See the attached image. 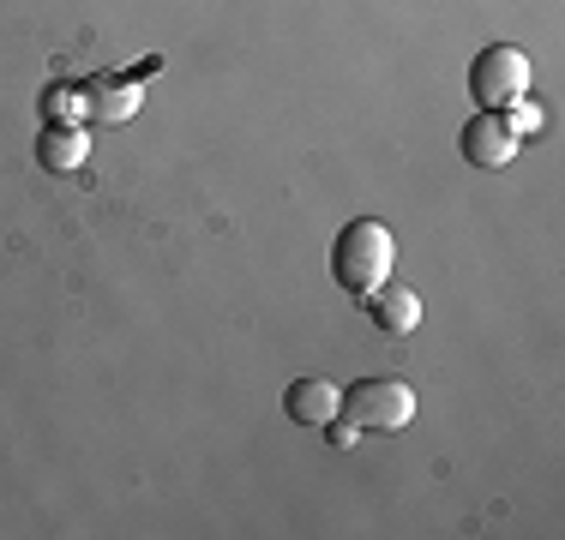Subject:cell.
<instances>
[{"mask_svg":"<svg viewBox=\"0 0 565 540\" xmlns=\"http://www.w3.org/2000/svg\"><path fill=\"white\" fill-rule=\"evenodd\" d=\"M392 259H397L392 228L373 223V216H355V223L338 228V247H331V277H338V289H349L361 301V294H373L380 282H392Z\"/></svg>","mask_w":565,"mask_h":540,"instance_id":"6da1fadb","label":"cell"},{"mask_svg":"<svg viewBox=\"0 0 565 540\" xmlns=\"http://www.w3.org/2000/svg\"><path fill=\"white\" fill-rule=\"evenodd\" d=\"M343 414L361 432H403L415 421V390L403 378H361L343 390Z\"/></svg>","mask_w":565,"mask_h":540,"instance_id":"7a4b0ae2","label":"cell"},{"mask_svg":"<svg viewBox=\"0 0 565 540\" xmlns=\"http://www.w3.org/2000/svg\"><path fill=\"white\" fill-rule=\"evenodd\" d=\"M523 90H530V54L511 48V43L481 48V61L469 66V97H476V108H511Z\"/></svg>","mask_w":565,"mask_h":540,"instance_id":"3957f363","label":"cell"},{"mask_svg":"<svg viewBox=\"0 0 565 540\" xmlns=\"http://www.w3.org/2000/svg\"><path fill=\"white\" fill-rule=\"evenodd\" d=\"M457 144H463V162H476V169H505V162L518 156V132H511L493 108H481Z\"/></svg>","mask_w":565,"mask_h":540,"instance_id":"277c9868","label":"cell"},{"mask_svg":"<svg viewBox=\"0 0 565 540\" xmlns=\"http://www.w3.org/2000/svg\"><path fill=\"white\" fill-rule=\"evenodd\" d=\"M338 409H343V397H338L331 378H295V385L282 390V414H289L295 426H326V421H338Z\"/></svg>","mask_w":565,"mask_h":540,"instance_id":"5b68a950","label":"cell"},{"mask_svg":"<svg viewBox=\"0 0 565 540\" xmlns=\"http://www.w3.org/2000/svg\"><path fill=\"white\" fill-rule=\"evenodd\" d=\"M361 306H367L373 331L380 336H409L415 324H422V301H415V289H392V282H380L373 294H361Z\"/></svg>","mask_w":565,"mask_h":540,"instance_id":"8992f818","label":"cell"},{"mask_svg":"<svg viewBox=\"0 0 565 540\" xmlns=\"http://www.w3.org/2000/svg\"><path fill=\"white\" fill-rule=\"evenodd\" d=\"M145 102V90L132 85V78H103V85L85 90V115L97 120V127H120V120H132V108Z\"/></svg>","mask_w":565,"mask_h":540,"instance_id":"52a82bcc","label":"cell"},{"mask_svg":"<svg viewBox=\"0 0 565 540\" xmlns=\"http://www.w3.org/2000/svg\"><path fill=\"white\" fill-rule=\"evenodd\" d=\"M85 156H90V139L78 127H43V139H36V162L55 169V174L85 169Z\"/></svg>","mask_w":565,"mask_h":540,"instance_id":"ba28073f","label":"cell"},{"mask_svg":"<svg viewBox=\"0 0 565 540\" xmlns=\"http://www.w3.org/2000/svg\"><path fill=\"white\" fill-rule=\"evenodd\" d=\"M43 115L55 120V127H73V120L85 115V90H66V85H55V90L43 97Z\"/></svg>","mask_w":565,"mask_h":540,"instance_id":"9c48e42d","label":"cell"},{"mask_svg":"<svg viewBox=\"0 0 565 540\" xmlns=\"http://www.w3.org/2000/svg\"><path fill=\"white\" fill-rule=\"evenodd\" d=\"M505 127H511V132H518V139H523V132H535V127H542V115H535V108L518 97V102H511V115H505Z\"/></svg>","mask_w":565,"mask_h":540,"instance_id":"30bf717a","label":"cell"},{"mask_svg":"<svg viewBox=\"0 0 565 540\" xmlns=\"http://www.w3.org/2000/svg\"><path fill=\"white\" fill-rule=\"evenodd\" d=\"M326 439L338 444V451H349V444L361 439V426H355V421H326Z\"/></svg>","mask_w":565,"mask_h":540,"instance_id":"8fae6325","label":"cell"}]
</instances>
